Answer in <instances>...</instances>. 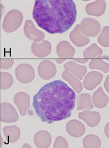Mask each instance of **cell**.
Listing matches in <instances>:
<instances>
[{"instance_id": "obj_1", "label": "cell", "mask_w": 109, "mask_h": 148, "mask_svg": "<svg viewBox=\"0 0 109 148\" xmlns=\"http://www.w3.org/2000/svg\"><path fill=\"white\" fill-rule=\"evenodd\" d=\"M75 92L60 80L42 87L33 98L32 106L43 122L52 124L70 117L75 106Z\"/></svg>"}, {"instance_id": "obj_2", "label": "cell", "mask_w": 109, "mask_h": 148, "mask_svg": "<svg viewBox=\"0 0 109 148\" xmlns=\"http://www.w3.org/2000/svg\"><path fill=\"white\" fill-rule=\"evenodd\" d=\"M77 10L73 0H35L32 17L49 34H62L72 27Z\"/></svg>"}, {"instance_id": "obj_3", "label": "cell", "mask_w": 109, "mask_h": 148, "mask_svg": "<svg viewBox=\"0 0 109 148\" xmlns=\"http://www.w3.org/2000/svg\"><path fill=\"white\" fill-rule=\"evenodd\" d=\"M79 25L82 33L87 37H96L101 31L99 21L92 18H83Z\"/></svg>"}, {"instance_id": "obj_4", "label": "cell", "mask_w": 109, "mask_h": 148, "mask_svg": "<svg viewBox=\"0 0 109 148\" xmlns=\"http://www.w3.org/2000/svg\"><path fill=\"white\" fill-rule=\"evenodd\" d=\"M103 78V75L100 72H90L86 75L83 80L84 87L87 90H93L101 83Z\"/></svg>"}, {"instance_id": "obj_5", "label": "cell", "mask_w": 109, "mask_h": 148, "mask_svg": "<svg viewBox=\"0 0 109 148\" xmlns=\"http://www.w3.org/2000/svg\"><path fill=\"white\" fill-rule=\"evenodd\" d=\"M75 50L73 46L66 41H60L57 47V54L58 57L61 59L72 58L74 57Z\"/></svg>"}, {"instance_id": "obj_6", "label": "cell", "mask_w": 109, "mask_h": 148, "mask_svg": "<svg viewBox=\"0 0 109 148\" xmlns=\"http://www.w3.org/2000/svg\"><path fill=\"white\" fill-rule=\"evenodd\" d=\"M106 9V2L104 0H96L88 3L86 7V13L88 15L99 17L104 14Z\"/></svg>"}, {"instance_id": "obj_7", "label": "cell", "mask_w": 109, "mask_h": 148, "mask_svg": "<svg viewBox=\"0 0 109 148\" xmlns=\"http://www.w3.org/2000/svg\"><path fill=\"white\" fill-rule=\"evenodd\" d=\"M66 130L70 135L74 138H80L86 131L85 125L79 120H70L66 125Z\"/></svg>"}, {"instance_id": "obj_8", "label": "cell", "mask_w": 109, "mask_h": 148, "mask_svg": "<svg viewBox=\"0 0 109 148\" xmlns=\"http://www.w3.org/2000/svg\"><path fill=\"white\" fill-rule=\"evenodd\" d=\"M79 117L86 122L88 126L91 127L97 126L101 120V116L99 113L89 110H85L79 112Z\"/></svg>"}, {"instance_id": "obj_9", "label": "cell", "mask_w": 109, "mask_h": 148, "mask_svg": "<svg viewBox=\"0 0 109 148\" xmlns=\"http://www.w3.org/2000/svg\"><path fill=\"white\" fill-rule=\"evenodd\" d=\"M18 79L21 82H30L34 78V71L31 66L28 64L21 65L16 69Z\"/></svg>"}, {"instance_id": "obj_10", "label": "cell", "mask_w": 109, "mask_h": 148, "mask_svg": "<svg viewBox=\"0 0 109 148\" xmlns=\"http://www.w3.org/2000/svg\"><path fill=\"white\" fill-rule=\"evenodd\" d=\"M69 37L72 42L78 47L85 46L90 41L89 38L81 32L79 25H77L71 32Z\"/></svg>"}, {"instance_id": "obj_11", "label": "cell", "mask_w": 109, "mask_h": 148, "mask_svg": "<svg viewBox=\"0 0 109 148\" xmlns=\"http://www.w3.org/2000/svg\"><path fill=\"white\" fill-rule=\"evenodd\" d=\"M65 70L76 76L79 80H83L87 72L86 66L78 64L73 61L67 62L64 64Z\"/></svg>"}, {"instance_id": "obj_12", "label": "cell", "mask_w": 109, "mask_h": 148, "mask_svg": "<svg viewBox=\"0 0 109 148\" xmlns=\"http://www.w3.org/2000/svg\"><path fill=\"white\" fill-rule=\"evenodd\" d=\"M39 72V75L42 78L49 79L55 75L57 69L53 62L46 61L43 62L40 64Z\"/></svg>"}, {"instance_id": "obj_13", "label": "cell", "mask_w": 109, "mask_h": 148, "mask_svg": "<svg viewBox=\"0 0 109 148\" xmlns=\"http://www.w3.org/2000/svg\"><path fill=\"white\" fill-rule=\"evenodd\" d=\"M92 101L94 106L99 109L103 108L108 104L109 98L101 87H99L94 92L93 95Z\"/></svg>"}, {"instance_id": "obj_14", "label": "cell", "mask_w": 109, "mask_h": 148, "mask_svg": "<svg viewBox=\"0 0 109 148\" xmlns=\"http://www.w3.org/2000/svg\"><path fill=\"white\" fill-rule=\"evenodd\" d=\"M77 109L79 111L91 110L94 108L91 96L87 93H83L78 95L77 99Z\"/></svg>"}, {"instance_id": "obj_15", "label": "cell", "mask_w": 109, "mask_h": 148, "mask_svg": "<svg viewBox=\"0 0 109 148\" xmlns=\"http://www.w3.org/2000/svg\"><path fill=\"white\" fill-rule=\"evenodd\" d=\"M62 77L64 80L67 81L72 86L73 89L78 94L80 93L83 90L82 84L79 79L75 77V75L70 73L67 71H65L62 74Z\"/></svg>"}, {"instance_id": "obj_16", "label": "cell", "mask_w": 109, "mask_h": 148, "mask_svg": "<svg viewBox=\"0 0 109 148\" xmlns=\"http://www.w3.org/2000/svg\"><path fill=\"white\" fill-rule=\"evenodd\" d=\"M14 102L18 106L21 115H24L29 106V97L27 94L20 92L14 97Z\"/></svg>"}, {"instance_id": "obj_17", "label": "cell", "mask_w": 109, "mask_h": 148, "mask_svg": "<svg viewBox=\"0 0 109 148\" xmlns=\"http://www.w3.org/2000/svg\"><path fill=\"white\" fill-rule=\"evenodd\" d=\"M103 50L95 43L92 44L89 47L86 49L83 52L85 59H96L101 58Z\"/></svg>"}, {"instance_id": "obj_18", "label": "cell", "mask_w": 109, "mask_h": 148, "mask_svg": "<svg viewBox=\"0 0 109 148\" xmlns=\"http://www.w3.org/2000/svg\"><path fill=\"white\" fill-rule=\"evenodd\" d=\"M51 136L47 132L42 131L37 133L35 137V143L39 147H48L50 146Z\"/></svg>"}, {"instance_id": "obj_19", "label": "cell", "mask_w": 109, "mask_h": 148, "mask_svg": "<svg viewBox=\"0 0 109 148\" xmlns=\"http://www.w3.org/2000/svg\"><path fill=\"white\" fill-rule=\"evenodd\" d=\"M83 145L86 148H99L101 147V139L96 135L90 134L83 138Z\"/></svg>"}, {"instance_id": "obj_20", "label": "cell", "mask_w": 109, "mask_h": 148, "mask_svg": "<svg viewBox=\"0 0 109 148\" xmlns=\"http://www.w3.org/2000/svg\"><path fill=\"white\" fill-rule=\"evenodd\" d=\"M89 66L91 69H99L104 73H107L109 72V64L99 58H96L91 60L89 64Z\"/></svg>"}, {"instance_id": "obj_21", "label": "cell", "mask_w": 109, "mask_h": 148, "mask_svg": "<svg viewBox=\"0 0 109 148\" xmlns=\"http://www.w3.org/2000/svg\"><path fill=\"white\" fill-rule=\"evenodd\" d=\"M51 46L49 42H45L41 45H34V51L36 55L45 56L48 55L51 51Z\"/></svg>"}, {"instance_id": "obj_22", "label": "cell", "mask_w": 109, "mask_h": 148, "mask_svg": "<svg viewBox=\"0 0 109 148\" xmlns=\"http://www.w3.org/2000/svg\"><path fill=\"white\" fill-rule=\"evenodd\" d=\"M109 27L106 26L103 28L101 34L97 38L99 44L105 47H108L109 46Z\"/></svg>"}, {"instance_id": "obj_23", "label": "cell", "mask_w": 109, "mask_h": 148, "mask_svg": "<svg viewBox=\"0 0 109 148\" xmlns=\"http://www.w3.org/2000/svg\"><path fill=\"white\" fill-rule=\"evenodd\" d=\"M8 133L9 134V138L11 142H14L17 140L20 135L19 129L16 127H9L8 128Z\"/></svg>"}, {"instance_id": "obj_24", "label": "cell", "mask_w": 109, "mask_h": 148, "mask_svg": "<svg viewBox=\"0 0 109 148\" xmlns=\"http://www.w3.org/2000/svg\"><path fill=\"white\" fill-rule=\"evenodd\" d=\"M54 148H68V144L66 139L62 136H57L54 144Z\"/></svg>"}, {"instance_id": "obj_25", "label": "cell", "mask_w": 109, "mask_h": 148, "mask_svg": "<svg viewBox=\"0 0 109 148\" xmlns=\"http://www.w3.org/2000/svg\"><path fill=\"white\" fill-rule=\"evenodd\" d=\"M109 76L108 75L106 77V81H105L104 83V88H106L107 91L108 92H109Z\"/></svg>"}, {"instance_id": "obj_26", "label": "cell", "mask_w": 109, "mask_h": 148, "mask_svg": "<svg viewBox=\"0 0 109 148\" xmlns=\"http://www.w3.org/2000/svg\"><path fill=\"white\" fill-rule=\"evenodd\" d=\"M109 123H108L104 128V133L108 138H109Z\"/></svg>"}, {"instance_id": "obj_27", "label": "cell", "mask_w": 109, "mask_h": 148, "mask_svg": "<svg viewBox=\"0 0 109 148\" xmlns=\"http://www.w3.org/2000/svg\"><path fill=\"white\" fill-rule=\"evenodd\" d=\"M75 61L77 62H80V63H85V62H86L88 61V59H78V60H77V59H75Z\"/></svg>"}, {"instance_id": "obj_28", "label": "cell", "mask_w": 109, "mask_h": 148, "mask_svg": "<svg viewBox=\"0 0 109 148\" xmlns=\"http://www.w3.org/2000/svg\"><path fill=\"white\" fill-rule=\"evenodd\" d=\"M83 1H90V0H82Z\"/></svg>"}]
</instances>
